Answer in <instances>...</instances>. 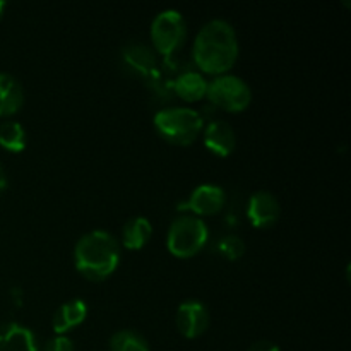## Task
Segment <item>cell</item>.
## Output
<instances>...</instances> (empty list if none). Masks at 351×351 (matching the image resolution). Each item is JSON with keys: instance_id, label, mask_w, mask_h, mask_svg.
I'll use <instances>...</instances> for the list:
<instances>
[{"instance_id": "9", "label": "cell", "mask_w": 351, "mask_h": 351, "mask_svg": "<svg viewBox=\"0 0 351 351\" xmlns=\"http://www.w3.org/2000/svg\"><path fill=\"white\" fill-rule=\"evenodd\" d=\"M281 206L276 195L267 191H257L250 195L247 204V216L256 228H269L278 221Z\"/></svg>"}, {"instance_id": "5", "label": "cell", "mask_w": 351, "mask_h": 351, "mask_svg": "<svg viewBox=\"0 0 351 351\" xmlns=\"http://www.w3.org/2000/svg\"><path fill=\"white\" fill-rule=\"evenodd\" d=\"M206 96L215 106L232 113L243 112L252 101L250 86L233 74H221L209 81Z\"/></svg>"}, {"instance_id": "11", "label": "cell", "mask_w": 351, "mask_h": 351, "mask_svg": "<svg viewBox=\"0 0 351 351\" xmlns=\"http://www.w3.org/2000/svg\"><path fill=\"white\" fill-rule=\"evenodd\" d=\"M204 144L216 156H230L237 144L235 130L225 120H211L204 129Z\"/></svg>"}, {"instance_id": "3", "label": "cell", "mask_w": 351, "mask_h": 351, "mask_svg": "<svg viewBox=\"0 0 351 351\" xmlns=\"http://www.w3.org/2000/svg\"><path fill=\"white\" fill-rule=\"evenodd\" d=\"M153 122L158 134L177 146H187L194 143L204 125L201 113L187 106H170L160 110L154 115Z\"/></svg>"}, {"instance_id": "16", "label": "cell", "mask_w": 351, "mask_h": 351, "mask_svg": "<svg viewBox=\"0 0 351 351\" xmlns=\"http://www.w3.org/2000/svg\"><path fill=\"white\" fill-rule=\"evenodd\" d=\"M173 89L185 101H199L208 93V81L201 72L187 71L175 79Z\"/></svg>"}, {"instance_id": "10", "label": "cell", "mask_w": 351, "mask_h": 351, "mask_svg": "<svg viewBox=\"0 0 351 351\" xmlns=\"http://www.w3.org/2000/svg\"><path fill=\"white\" fill-rule=\"evenodd\" d=\"M123 65L134 72L136 75L144 79H153L158 75V60L154 51L147 45L130 41L122 48Z\"/></svg>"}, {"instance_id": "19", "label": "cell", "mask_w": 351, "mask_h": 351, "mask_svg": "<svg viewBox=\"0 0 351 351\" xmlns=\"http://www.w3.org/2000/svg\"><path fill=\"white\" fill-rule=\"evenodd\" d=\"M218 250L223 257L237 261L245 252V242L239 235H225L218 243Z\"/></svg>"}, {"instance_id": "4", "label": "cell", "mask_w": 351, "mask_h": 351, "mask_svg": "<svg viewBox=\"0 0 351 351\" xmlns=\"http://www.w3.org/2000/svg\"><path fill=\"white\" fill-rule=\"evenodd\" d=\"M208 240L209 228L204 219L192 215H184L171 221L167 235V247L175 257L187 259V257L201 252Z\"/></svg>"}, {"instance_id": "14", "label": "cell", "mask_w": 351, "mask_h": 351, "mask_svg": "<svg viewBox=\"0 0 351 351\" xmlns=\"http://www.w3.org/2000/svg\"><path fill=\"white\" fill-rule=\"evenodd\" d=\"M24 103V89L12 74L0 72V117L14 115Z\"/></svg>"}, {"instance_id": "8", "label": "cell", "mask_w": 351, "mask_h": 351, "mask_svg": "<svg viewBox=\"0 0 351 351\" xmlns=\"http://www.w3.org/2000/svg\"><path fill=\"white\" fill-rule=\"evenodd\" d=\"M226 194L223 187L216 184H202L192 191L187 201L180 206V209L194 213L195 216H213L219 213L225 206Z\"/></svg>"}, {"instance_id": "20", "label": "cell", "mask_w": 351, "mask_h": 351, "mask_svg": "<svg viewBox=\"0 0 351 351\" xmlns=\"http://www.w3.org/2000/svg\"><path fill=\"white\" fill-rule=\"evenodd\" d=\"M45 351H75L74 343L67 336H55L45 345Z\"/></svg>"}, {"instance_id": "17", "label": "cell", "mask_w": 351, "mask_h": 351, "mask_svg": "<svg viewBox=\"0 0 351 351\" xmlns=\"http://www.w3.org/2000/svg\"><path fill=\"white\" fill-rule=\"evenodd\" d=\"M0 146L12 153H21L26 147V130L19 122L0 123Z\"/></svg>"}, {"instance_id": "12", "label": "cell", "mask_w": 351, "mask_h": 351, "mask_svg": "<svg viewBox=\"0 0 351 351\" xmlns=\"http://www.w3.org/2000/svg\"><path fill=\"white\" fill-rule=\"evenodd\" d=\"M0 351H40L34 332L17 322L0 326Z\"/></svg>"}, {"instance_id": "21", "label": "cell", "mask_w": 351, "mask_h": 351, "mask_svg": "<svg viewBox=\"0 0 351 351\" xmlns=\"http://www.w3.org/2000/svg\"><path fill=\"white\" fill-rule=\"evenodd\" d=\"M247 351H281L280 346L273 341H256L249 346Z\"/></svg>"}, {"instance_id": "15", "label": "cell", "mask_w": 351, "mask_h": 351, "mask_svg": "<svg viewBox=\"0 0 351 351\" xmlns=\"http://www.w3.org/2000/svg\"><path fill=\"white\" fill-rule=\"evenodd\" d=\"M151 235H153V225L147 218L144 216H132L125 221L122 226V245L130 250H139L149 242Z\"/></svg>"}, {"instance_id": "23", "label": "cell", "mask_w": 351, "mask_h": 351, "mask_svg": "<svg viewBox=\"0 0 351 351\" xmlns=\"http://www.w3.org/2000/svg\"><path fill=\"white\" fill-rule=\"evenodd\" d=\"M3 9H5V2H2V0H0V16H2Z\"/></svg>"}, {"instance_id": "2", "label": "cell", "mask_w": 351, "mask_h": 351, "mask_svg": "<svg viewBox=\"0 0 351 351\" xmlns=\"http://www.w3.org/2000/svg\"><path fill=\"white\" fill-rule=\"evenodd\" d=\"M75 269L91 281H103L113 274L120 263V247L106 230L84 233L74 247Z\"/></svg>"}, {"instance_id": "7", "label": "cell", "mask_w": 351, "mask_h": 351, "mask_svg": "<svg viewBox=\"0 0 351 351\" xmlns=\"http://www.w3.org/2000/svg\"><path fill=\"white\" fill-rule=\"evenodd\" d=\"M209 321H211V317H209L208 307L195 298L182 302L180 307L177 308V315H175L177 329L182 336L189 339L204 335L206 329L209 328Z\"/></svg>"}, {"instance_id": "22", "label": "cell", "mask_w": 351, "mask_h": 351, "mask_svg": "<svg viewBox=\"0 0 351 351\" xmlns=\"http://www.w3.org/2000/svg\"><path fill=\"white\" fill-rule=\"evenodd\" d=\"M5 187H7V173L5 170H3L2 165H0V194L5 191Z\"/></svg>"}, {"instance_id": "13", "label": "cell", "mask_w": 351, "mask_h": 351, "mask_svg": "<svg viewBox=\"0 0 351 351\" xmlns=\"http://www.w3.org/2000/svg\"><path fill=\"white\" fill-rule=\"evenodd\" d=\"M88 315V305L81 298H72L65 302L55 312L51 319V328L57 332V336H65V332L71 331L72 328L81 324Z\"/></svg>"}, {"instance_id": "6", "label": "cell", "mask_w": 351, "mask_h": 351, "mask_svg": "<svg viewBox=\"0 0 351 351\" xmlns=\"http://www.w3.org/2000/svg\"><path fill=\"white\" fill-rule=\"evenodd\" d=\"M187 24L184 16L175 9L161 10L151 23V41L161 55H171L184 45Z\"/></svg>"}, {"instance_id": "1", "label": "cell", "mask_w": 351, "mask_h": 351, "mask_svg": "<svg viewBox=\"0 0 351 351\" xmlns=\"http://www.w3.org/2000/svg\"><path fill=\"white\" fill-rule=\"evenodd\" d=\"M192 55L206 74H226L239 57V38L228 21L211 19L201 27L194 40Z\"/></svg>"}, {"instance_id": "18", "label": "cell", "mask_w": 351, "mask_h": 351, "mask_svg": "<svg viewBox=\"0 0 351 351\" xmlns=\"http://www.w3.org/2000/svg\"><path fill=\"white\" fill-rule=\"evenodd\" d=\"M110 351H151L146 339L132 329L113 332L110 338Z\"/></svg>"}]
</instances>
